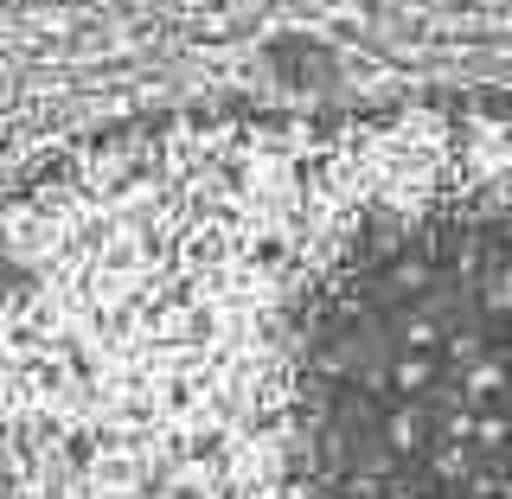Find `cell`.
Wrapping results in <instances>:
<instances>
[{
  "label": "cell",
  "instance_id": "6da1fadb",
  "mask_svg": "<svg viewBox=\"0 0 512 499\" xmlns=\"http://www.w3.org/2000/svg\"><path fill=\"white\" fill-rule=\"evenodd\" d=\"M0 499H512V103L186 116L32 173Z\"/></svg>",
  "mask_w": 512,
  "mask_h": 499
}]
</instances>
